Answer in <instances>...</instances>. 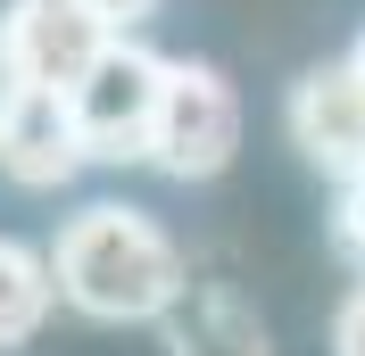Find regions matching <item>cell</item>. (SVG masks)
Returning a JSON list of instances; mask_svg holds the SVG:
<instances>
[{
	"instance_id": "5b68a950",
	"label": "cell",
	"mask_w": 365,
	"mask_h": 356,
	"mask_svg": "<svg viewBox=\"0 0 365 356\" xmlns=\"http://www.w3.org/2000/svg\"><path fill=\"white\" fill-rule=\"evenodd\" d=\"M108 42H116V25L91 17L83 0H9V17H0V75L75 91L83 67Z\"/></svg>"
},
{
	"instance_id": "8fae6325",
	"label": "cell",
	"mask_w": 365,
	"mask_h": 356,
	"mask_svg": "<svg viewBox=\"0 0 365 356\" xmlns=\"http://www.w3.org/2000/svg\"><path fill=\"white\" fill-rule=\"evenodd\" d=\"M83 9H91V17H108L116 33H133V25H150V17H158V0H83Z\"/></svg>"
},
{
	"instance_id": "3957f363",
	"label": "cell",
	"mask_w": 365,
	"mask_h": 356,
	"mask_svg": "<svg viewBox=\"0 0 365 356\" xmlns=\"http://www.w3.org/2000/svg\"><path fill=\"white\" fill-rule=\"evenodd\" d=\"M241 150V100L216 67L200 58H166V91H158V125H150V166L175 182H207L225 174Z\"/></svg>"
},
{
	"instance_id": "6da1fadb",
	"label": "cell",
	"mask_w": 365,
	"mask_h": 356,
	"mask_svg": "<svg viewBox=\"0 0 365 356\" xmlns=\"http://www.w3.org/2000/svg\"><path fill=\"white\" fill-rule=\"evenodd\" d=\"M50 273H58V298L91 323H158L191 266L141 207L100 199L83 216H67L58 248H50Z\"/></svg>"
},
{
	"instance_id": "7c38bea8",
	"label": "cell",
	"mask_w": 365,
	"mask_h": 356,
	"mask_svg": "<svg viewBox=\"0 0 365 356\" xmlns=\"http://www.w3.org/2000/svg\"><path fill=\"white\" fill-rule=\"evenodd\" d=\"M349 58H357V67H365V42H357V50H349Z\"/></svg>"
},
{
	"instance_id": "277c9868",
	"label": "cell",
	"mask_w": 365,
	"mask_h": 356,
	"mask_svg": "<svg viewBox=\"0 0 365 356\" xmlns=\"http://www.w3.org/2000/svg\"><path fill=\"white\" fill-rule=\"evenodd\" d=\"M91 166L83 125H75V100L58 83H17L0 75V174L25 182V191H58Z\"/></svg>"
},
{
	"instance_id": "9c48e42d",
	"label": "cell",
	"mask_w": 365,
	"mask_h": 356,
	"mask_svg": "<svg viewBox=\"0 0 365 356\" xmlns=\"http://www.w3.org/2000/svg\"><path fill=\"white\" fill-rule=\"evenodd\" d=\"M332 241H341V257L365 273V174L341 182V207H332Z\"/></svg>"
},
{
	"instance_id": "30bf717a",
	"label": "cell",
	"mask_w": 365,
	"mask_h": 356,
	"mask_svg": "<svg viewBox=\"0 0 365 356\" xmlns=\"http://www.w3.org/2000/svg\"><path fill=\"white\" fill-rule=\"evenodd\" d=\"M332 356H365V282L341 298V315H332Z\"/></svg>"
},
{
	"instance_id": "8992f818",
	"label": "cell",
	"mask_w": 365,
	"mask_h": 356,
	"mask_svg": "<svg viewBox=\"0 0 365 356\" xmlns=\"http://www.w3.org/2000/svg\"><path fill=\"white\" fill-rule=\"evenodd\" d=\"M282 125H291V150L316 174H332V182L365 174V67L357 58L307 67L291 83V100H282Z\"/></svg>"
},
{
	"instance_id": "52a82bcc",
	"label": "cell",
	"mask_w": 365,
	"mask_h": 356,
	"mask_svg": "<svg viewBox=\"0 0 365 356\" xmlns=\"http://www.w3.org/2000/svg\"><path fill=\"white\" fill-rule=\"evenodd\" d=\"M158 323H166V348L175 356H274L266 348V315L232 282H191L182 273V290L166 298Z\"/></svg>"
},
{
	"instance_id": "ba28073f",
	"label": "cell",
	"mask_w": 365,
	"mask_h": 356,
	"mask_svg": "<svg viewBox=\"0 0 365 356\" xmlns=\"http://www.w3.org/2000/svg\"><path fill=\"white\" fill-rule=\"evenodd\" d=\"M50 307H58L50 257L25 248V241H0V348H25V340L50 323Z\"/></svg>"
},
{
	"instance_id": "7a4b0ae2",
	"label": "cell",
	"mask_w": 365,
	"mask_h": 356,
	"mask_svg": "<svg viewBox=\"0 0 365 356\" xmlns=\"http://www.w3.org/2000/svg\"><path fill=\"white\" fill-rule=\"evenodd\" d=\"M158 91H166V58L141 50L133 33H116V42L83 67V83L67 91V100H75V125H83V150L100 157V166H133V157H150Z\"/></svg>"
}]
</instances>
